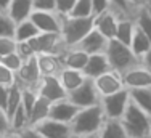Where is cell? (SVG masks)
Segmentation results:
<instances>
[{
	"label": "cell",
	"instance_id": "cell-54",
	"mask_svg": "<svg viewBox=\"0 0 151 138\" xmlns=\"http://www.w3.org/2000/svg\"><path fill=\"white\" fill-rule=\"evenodd\" d=\"M150 2H151V0H150Z\"/></svg>",
	"mask_w": 151,
	"mask_h": 138
},
{
	"label": "cell",
	"instance_id": "cell-17",
	"mask_svg": "<svg viewBox=\"0 0 151 138\" xmlns=\"http://www.w3.org/2000/svg\"><path fill=\"white\" fill-rule=\"evenodd\" d=\"M111 69V64L106 58V53L101 52V53H93V55H88V60L84 66V74L87 79H95L98 77L100 74L109 71Z\"/></svg>",
	"mask_w": 151,
	"mask_h": 138
},
{
	"label": "cell",
	"instance_id": "cell-1",
	"mask_svg": "<svg viewBox=\"0 0 151 138\" xmlns=\"http://www.w3.org/2000/svg\"><path fill=\"white\" fill-rule=\"evenodd\" d=\"M105 121H106L105 112H103L101 106L98 103V104H93V106L79 108L74 119L71 121V129H73L74 133H77L81 137L90 135V133H98Z\"/></svg>",
	"mask_w": 151,
	"mask_h": 138
},
{
	"label": "cell",
	"instance_id": "cell-2",
	"mask_svg": "<svg viewBox=\"0 0 151 138\" xmlns=\"http://www.w3.org/2000/svg\"><path fill=\"white\" fill-rule=\"evenodd\" d=\"M129 138H150L151 117L145 111H142L135 103H129L124 116L121 117Z\"/></svg>",
	"mask_w": 151,
	"mask_h": 138
},
{
	"label": "cell",
	"instance_id": "cell-53",
	"mask_svg": "<svg viewBox=\"0 0 151 138\" xmlns=\"http://www.w3.org/2000/svg\"><path fill=\"white\" fill-rule=\"evenodd\" d=\"M148 2H150V0H148Z\"/></svg>",
	"mask_w": 151,
	"mask_h": 138
},
{
	"label": "cell",
	"instance_id": "cell-25",
	"mask_svg": "<svg viewBox=\"0 0 151 138\" xmlns=\"http://www.w3.org/2000/svg\"><path fill=\"white\" fill-rule=\"evenodd\" d=\"M39 29L35 26L34 23H32L31 18H27V19L24 21H19V23H16V27H15V40L16 42H29L31 39H34L35 35L39 34Z\"/></svg>",
	"mask_w": 151,
	"mask_h": 138
},
{
	"label": "cell",
	"instance_id": "cell-7",
	"mask_svg": "<svg viewBox=\"0 0 151 138\" xmlns=\"http://www.w3.org/2000/svg\"><path fill=\"white\" fill-rule=\"evenodd\" d=\"M68 98L76 104L77 108H87V106H93V104L100 103V93L96 90L95 83L92 79H87L82 85H79L76 90L68 93Z\"/></svg>",
	"mask_w": 151,
	"mask_h": 138
},
{
	"label": "cell",
	"instance_id": "cell-29",
	"mask_svg": "<svg viewBox=\"0 0 151 138\" xmlns=\"http://www.w3.org/2000/svg\"><path fill=\"white\" fill-rule=\"evenodd\" d=\"M10 127H12L13 132L19 133L21 130H24L26 127H29V117H27V112L24 109L23 104L18 106V109L13 112V116L10 117Z\"/></svg>",
	"mask_w": 151,
	"mask_h": 138
},
{
	"label": "cell",
	"instance_id": "cell-23",
	"mask_svg": "<svg viewBox=\"0 0 151 138\" xmlns=\"http://www.w3.org/2000/svg\"><path fill=\"white\" fill-rule=\"evenodd\" d=\"M6 13L15 23L27 19L32 13V0H12Z\"/></svg>",
	"mask_w": 151,
	"mask_h": 138
},
{
	"label": "cell",
	"instance_id": "cell-37",
	"mask_svg": "<svg viewBox=\"0 0 151 138\" xmlns=\"http://www.w3.org/2000/svg\"><path fill=\"white\" fill-rule=\"evenodd\" d=\"M32 12H55V0H32Z\"/></svg>",
	"mask_w": 151,
	"mask_h": 138
},
{
	"label": "cell",
	"instance_id": "cell-39",
	"mask_svg": "<svg viewBox=\"0 0 151 138\" xmlns=\"http://www.w3.org/2000/svg\"><path fill=\"white\" fill-rule=\"evenodd\" d=\"M16 52L19 53V55L23 56L24 60H27V58H31V56H34V55H35L29 42H18V45H16Z\"/></svg>",
	"mask_w": 151,
	"mask_h": 138
},
{
	"label": "cell",
	"instance_id": "cell-4",
	"mask_svg": "<svg viewBox=\"0 0 151 138\" xmlns=\"http://www.w3.org/2000/svg\"><path fill=\"white\" fill-rule=\"evenodd\" d=\"M92 29H93V16L90 18L63 16L60 35L66 47H76Z\"/></svg>",
	"mask_w": 151,
	"mask_h": 138
},
{
	"label": "cell",
	"instance_id": "cell-10",
	"mask_svg": "<svg viewBox=\"0 0 151 138\" xmlns=\"http://www.w3.org/2000/svg\"><path fill=\"white\" fill-rule=\"evenodd\" d=\"M122 79H124V85L127 90L150 88L151 87V72L142 63L122 72Z\"/></svg>",
	"mask_w": 151,
	"mask_h": 138
},
{
	"label": "cell",
	"instance_id": "cell-48",
	"mask_svg": "<svg viewBox=\"0 0 151 138\" xmlns=\"http://www.w3.org/2000/svg\"><path fill=\"white\" fill-rule=\"evenodd\" d=\"M145 6H146V10H148V12H150V14H151V2L145 3Z\"/></svg>",
	"mask_w": 151,
	"mask_h": 138
},
{
	"label": "cell",
	"instance_id": "cell-35",
	"mask_svg": "<svg viewBox=\"0 0 151 138\" xmlns=\"http://www.w3.org/2000/svg\"><path fill=\"white\" fill-rule=\"evenodd\" d=\"M76 5V0H55V12L60 16H69Z\"/></svg>",
	"mask_w": 151,
	"mask_h": 138
},
{
	"label": "cell",
	"instance_id": "cell-19",
	"mask_svg": "<svg viewBox=\"0 0 151 138\" xmlns=\"http://www.w3.org/2000/svg\"><path fill=\"white\" fill-rule=\"evenodd\" d=\"M61 63L64 68H73V69H84L85 63L88 60V55L82 52L77 47H66L61 53Z\"/></svg>",
	"mask_w": 151,
	"mask_h": 138
},
{
	"label": "cell",
	"instance_id": "cell-22",
	"mask_svg": "<svg viewBox=\"0 0 151 138\" xmlns=\"http://www.w3.org/2000/svg\"><path fill=\"white\" fill-rule=\"evenodd\" d=\"M50 106H52V101H48L47 98L39 95L37 100H35V103H34V106H32L31 112H29V127H34V125H37L39 122L45 121L50 116Z\"/></svg>",
	"mask_w": 151,
	"mask_h": 138
},
{
	"label": "cell",
	"instance_id": "cell-30",
	"mask_svg": "<svg viewBox=\"0 0 151 138\" xmlns=\"http://www.w3.org/2000/svg\"><path fill=\"white\" fill-rule=\"evenodd\" d=\"M111 2V8L116 13H119L121 16H130L134 18L135 12L138 10V6L134 5L130 0H109Z\"/></svg>",
	"mask_w": 151,
	"mask_h": 138
},
{
	"label": "cell",
	"instance_id": "cell-46",
	"mask_svg": "<svg viewBox=\"0 0 151 138\" xmlns=\"http://www.w3.org/2000/svg\"><path fill=\"white\" fill-rule=\"evenodd\" d=\"M82 138H100V133H90V135H84Z\"/></svg>",
	"mask_w": 151,
	"mask_h": 138
},
{
	"label": "cell",
	"instance_id": "cell-5",
	"mask_svg": "<svg viewBox=\"0 0 151 138\" xmlns=\"http://www.w3.org/2000/svg\"><path fill=\"white\" fill-rule=\"evenodd\" d=\"M130 103V93L127 88H122L116 93L105 95L100 98V106L106 119H121Z\"/></svg>",
	"mask_w": 151,
	"mask_h": 138
},
{
	"label": "cell",
	"instance_id": "cell-16",
	"mask_svg": "<svg viewBox=\"0 0 151 138\" xmlns=\"http://www.w3.org/2000/svg\"><path fill=\"white\" fill-rule=\"evenodd\" d=\"M108 40L105 35L101 34L100 31H96L95 27L82 39L81 42L77 43V48H81L82 52H85L87 55H93V53H101L106 50V45H108Z\"/></svg>",
	"mask_w": 151,
	"mask_h": 138
},
{
	"label": "cell",
	"instance_id": "cell-13",
	"mask_svg": "<svg viewBox=\"0 0 151 138\" xmlns=\"http://www.w3.org/2000/svg\"><path fill=\"white\" fill-rule=\"evenodd\" d=\"M29 18L32 19V23L37 26V29L40 32L60 34L63 16H60L56 12H32Z\"/></svg>",
	"mask_w": 151,
	"mask_h": 138
},
{
	"label": "cell",
	"instance_id": "cell-21",
	"mask_svg": "<svg viewBox=\"0 0 151 138\" xmlns=\"http://www.w3.org/2000/svg\"><path fill=\"white\" fill-rule=\"evenodd\" d=\"M137 24L134 21V18L130 16H121L119 21H117V27H116V34H114V39H117L119 42L125 43V45H130L132 37L135 34Z\"/></svg>",
	"mask_w": 151,
	"mask_h": 138
},
{
	"label": "cell",
	"instance_id": "cell-11",
	"mask_svg": "<svg viewBox=\"0 0 151 138\" xmlns=\"http://www.w3.org/2000/svg\"><path fill=\"white\" fill-rule=\"evenodd\" d=\"M32 129L44 138H68L73 133L71 124L60 122V121H55V119H50V117H47L45 121L39 122Z\"/></svg>",
	"mask_w": 151,
	"mask_h": 138
},
{
	"label": "cell",
	"instance_id": "cell-18",
	"mask_svg": "<svg viewBox=\"0 0 151 138\" xmlns=\"http://www.w3.org/2000/svg\"><path fill=\"white\" fill-rule=\"evenodd\" d=\"M58 79L61 82V85L64 87V90H66L68 93L76 90L79 85H82L85 80H87V77H85L84 71H81V69H73V68H61V71L58 72Z\"/></svg>",
	"mask_w": 151,
	"mask_h": 138
},
{
	"label": "cell",
	"instance_id": "cell-45",
	"mask_svg": "<svg viewBox=\"0 0 151 138\" xmlns=\"http://www.w3.org/2000/svg\"><path fill=\"white\" fill-rule=\"evenodd\" d=\"M12 0H0V12H8V6Z\"/></svg>",
	"mask_w": 151,
	"mask_h": 138
},
{
	"label": "cell",
	"instance_id": "cell-44",
	"mask_svg": "<svg viewBox=\"0 0 151 138\" xmlns=\"http://www.w3.org/2000/svg\"><path fill=\"white\" fill-rule=\"evenodd\" d=\"M0 138H21V137H19V133H18V132L10 130V132H6V133H2V135H0Z\"/></svg>",
	"mask_w": 151,
	"mask_h": 138
},
{
	"label": "cell",
	"instance_id": "cell-31",
	"mask_svg": "<svg viewBox=\"0 0 151 138\" xmlns=\"http://www.w3.org/2000/svg\"><path fill=\"white\" fill-rule=\"evenodd\" d=\"M69 16L74 18H90L93 16V8L90 0H76V5L73 12L69 13Z\"/></svg>",
	"mask_w": 151,
	"mask_h": 138
},
{
	"label": "cell",
	"instance_id": "cell-8",
	"mask_svg": "<svg viewBox=\"0 0 151 138\" xmlns=\"http://www.w3.org/2000/svg\"><path fill=\"white\" fill-rule=\"evenodd\" d=\"M42 79V72L37 64V55L24 60L23 66L16 72V80L21 87H27V88H37Z\"/></svg>",
	"mask_w": 151,
	"mask_h": 138
},
{
	"label": "cell",
	"instance_id": "cell-43",
	"mask_svg": "<svg viewBox=\"0 0 151 138\" xmlns=\"http://www.w3.org/2000/svg\"><path fill=\"white\" fill-rule=\"evenodd\" d=\"M140 61H142L143 66H145V68L151 72V48L148 50V53H145V55H143V58H142Z\"/></svg>",
	"mask_w": 151,
	"mask_h": 138
},
{
	"label": "cell",
	"instance_id": "cell-28",
	"mask_svg": "<svg viewBox=\"0 0 151 138\" xmlns=\"http://www.w3.org/2000/svg\"><path fill=\"white\" fill-rule=\"evenodd\" d=\"M134 21H135L137 27L151 40V14H150L148 10H146L145 5L138 6V10H137L135 14H134Z\"/></svg>",
	"mask_w": 151,
	"mask_h": 138
},
{
	"label": "cell",
	"instance_id": "cell-24",
	"mask_svg": "<svg viewBox=\"0 0 151 138\" xmlns=\"http://www.w3.org/2000/svg\"><path fill=\"white\" fill-rule=\"evenodd\" d=\"M98 133L100 138H129L121 119H106Z\"/></svg>",
	"mask_w": 151,
	"mask_h": 138
},
{
	"label": "cell",
	"instance_id": "cell-3",
	"mask_svg": "<svg viewBox=\"0 0 151 138\" xmlns=\"http://www.w3.org/2000/svg\"><path fill=\"white\" fill-rule=\"evenodd\" d=\"M106 58L111 64V69L117 72H125L127 69L137 66L140 61V58L132 52V48L125 43L119 42L117 39H109L108 40V45H106Z\"/></svg>",
	"mask_w": 151,
	"mask_h": 138
},
{
	"label": "cell",
	"instance_id": "cell-14",
	"mask_svg": "<svg viewBox=\"0 0 151 138\" xmlns=\"http://www.w3.org/2000/svg\"><path fill=\"white\" fill-rule=\"evenodd\" d=\"M119 18H121V14L116 13L114 10H108V12L95 14L93 16V27L101 32L106 39H114Z\"/></svg>",
	"mask_w": 151,
	"mask_h": 138
},
{
	"label": "cell",
	"instance_id": "cell-49",
	"mask_svg": "<svg viewBox=\"0 0 151 138\" xmlns=\"http://www.w3.org/2000/svg\"><path fill=\"white\" fill-rule=\"evenodd\" d=\"M130 2H132V3H134V5H137V6H140V5H142V3H140V2H138V0H130Z\"/></svg>",
	"mask_w": 151,
	"mask_h": 138
},
{
	"label": "cell",
	"instance_id": "cell-38",
	"mask_svg": "<svg viewBox=\"0 0 151 138\" xmlns=\"http://www.w3.org/2000/svg\"><path fill=\"white\" fill-rule=\"evenodd\" d=\"M90 2H92V8H93V16L103 12H108V10H113L109 0H90Z\"/></svg>",
	"mask_w": 151,
	"mask_h": 138
},
{
	"label": "cell",
	"instance_id": "cell-50",
	"mask_svg": "<svg viewBox=\"0 0 151 138\" xmlns=\"http://www.w3.org/2000/svg\"><path fill=\"white\" fill-rule=\"evenodd\" d=\"M140 3H142V5H145V3H148V0H138Z\"/></svg>",
	"mask_w": 151,
	"mask_h": 138
},
{
	"label": "cell",
	"instance_id": "cell-12",
	"mask_svg": "<svg viewBox=\"0 0 151 138\" xmlns=\"http://www.w3.org/2000/svg\"><path fill=\"white\" fill-rule=\"evenodd\" d=\"M37 92L40 96L47 98L48 101H58L68 96V92L61 85L58 75H42L40 83L37 87Z\"/></svg>",
	"mask_w": 151,
	"mask_h": 138
},
{
	"label": "cell",
	"instance_id": "cell-52",
	"mask_svg": "<svg viewBox=\"0 0 151 138\" xmlns=\"http://www.w3.org/2000/svg\"><path fill=\"white\" fill-rule=\"evenodd\" d=\"M0 61H2V56H0Z\"/></svg>",
	"mask_w": 151,
	"mask_h": 138
},
{
	"label": "cell",
	"instance_id": "cell-32",
	"mask_svg": "<svg viewBox=\"0 0 151 138\" xmlns=\"http://www.w3.org/2000/svg\"><path fill=\"white\" fill-rule=\"evenodd\" d=\"M16 23L6 12H0V37H13Z\"/></svg>",
	"mask_w": 151,
	"mask_h": 138
},
{
	"label": "cell",
	"instance_id": "cell-42",
	"mask_svg": "<svg viewBox=\"0 0 151 138\" xmlns=\"http://www.w3.org/2000/svg\"><path fill=\"white\" fill-rule=\"evenodd\" d=\"M19 137H21V138H44L42 135H39V133L35 132L32 127H26L24 130H21V132H19Z\"/></svg>",
	"mask_w": 151,
	"mask_h": 138
},
{
	"label": "cell",
	"instance_id": "cell-26",
	"mask_svg": "<svg viewBox=\"0 0 151 138\" xmlns=\"http://www.w3.org/2000/svg\"><path fill=\"white\" fill-rule=\"evenodd\" d=\"M129 93H130V101L132 103H135L140 109L145 111L151 117V87L150 88L129 90Z\"/></svg>",
	"mask_w": 151,
	"mask_h": 138
},
{
	"label": "cell",
	"instance_id": "cell-9",
	"mask_svg": "<svg viewBox=\"0 0 151 138\" xmlns=\"http://www.w3.org/2000/svg\"><path fill=\"white\" fill-rule=\"evenodd\" d=\"M92 80L95 83L100 96L111 95V93H116V92H119V90L125 88L122 74L117 71H114V69H109V71L103 72V74H100L98 77L92 79Z\"/></svg>",
	"mask_w": 151,
	"mask_h": 138
},
{
	"label": "cell",
	"instance_id": "cell-6",
	"mask_svg": "<svg viewBox=\"0 0 151 138\" xmlns=\"http://www.w3.org/2000/svg\"><path fill=\"white\" fill-rule=\"evenodd\" d=\"M32 50L35 55L40 53H55V55H61L63 50L66 48L63 39L60 34H53V32H39L34 39L29 40Z\"/></svg>",
	"mask_w": 151,
	"mask_h": 138
},
{
	"label": "cell",
	"instance_id": "cell-20",
	"mask_svg": "<svg viewBox=\"0 0 151 138\" xmlns=\"http://www.w3.org/2000/svg\"><path fill=\"white\" fill-rule=\"evenodd\" d=\"M37 64L42 75H58V72L63 68L61 56L55 53H40L37 55Z\"/></svg>",
	"mask_w": 151,
	"mask_h": 138
},
{
	"label": "cell",
	"instance_id": "cell-34",
	"mask_svg": "<svg viewBox=\"0 0 151 138\" xmlns=\"http://www.w3.org/2000/svg\"><path fill=\"white\" fill-rule=\"evenodd\" d=\"M16 80V72H13L12 69H8L5 64L0 63V85H5V87H12L15 85Z\"/></svg>",
	"mask_w": 151,
	"mask_h": 138
},
{
	"label": "cell",
	"instance_id": "cell-51",
	"mask_svg": "<svg viewBox=\"0 0 151 138\" xmlns=\"http://www.w3.org/2000/svg\"><path fill=\"white\" fill-rule=\"evenodd\" d=\"M150 138H151V130H150Z\"/></svg>",
	"mask_w": 151,
	"mask_h": 138
},
{
	"label": "cell",
	"instance_id": "cell-27",
	"mask_svg": "<svg viewBox=\"0 0 151 138\" xmlns=\"http://www.w3.org/2000/svg\"><path fill=\"white\" fill-rule=\"evenodd\" d=\"M129 47H130L132 52H134L135 55L142 60L143 55H145V53H148V50L151 48V40L146 37L145 34H143L142 31H140L138 27H137L134 37H132V42H130V45H129Z\"/></svg>",
	"mask_w": 151,
	"mask_h": 138
},
{
	"label": "cell",
	"instance_id": "cell-15",
	"mask_svg": "<svg viewBox=\"0 0 151 138\" xmlns=\"http://www.w3.org/2000/svg\"><path fill=\"white\" fill-rule=\"evenodd\" d=\"M79 111V108L76 106L69 98H63V100L53 101L52 106H50V119H55V121L60 122H66V124H71V121L74 119L76 112Z\"/></svg>",
	"mask_w": 151,
	"mask_h": 138
},
{
	"label": "cell",
	"instance_id": "cell-47",
	"mask_svg": "<svg viewBox=\"0 0 151 138\" xmlns=\"http://www.w3.org/2000/svg\"><path fill=\"white\" fill-rule=\"evenodd\" d=\"M68 138H82V137H81V135H77V133H74V132H73V133H71V135L68 137Z\"/></svg>",
	"mask_w": 151,
	"mask_h": 138
},
{
	"label": "cell",
	"instance_id": "cell-41",
	"mask_svg": "<svg viewBox=\"0 0 151 138\" xmlns=\"http://www.w3.org/2000/svg\"><path fill=\"white\" fill-rule=\"evenodd\" d=\"M8 96H10V87L0 85V108H2V109H5V108H6Z\"/></svg>",
	"mask_w": 151,
	"mask_h": 138
},
{
	"label": "cell",
	"instance_id": "cell-36",
	"mask_svg": "<svg viewBox=\"0 0 151 138\" xmlns=\"http://www.w3.org/2000/svg\"><path fill=\"white\" fill-rule=\"evenodd\" d=\"M16 45L18 42L15 40V37H0V56L16 52Z\"/></svg>",
	"mask_w": 151,
	"mask_h": 138
},
{
	"label": "cell",
	"instance_id": "cell-40",
	"mask_svg": "<svg viewBox=\"0 0 151 138\" xmlns=\"http://www.w3.org/2000/svg\"><path fill=\"white\" fill-rule=\"evenodd\" d=\"M10 130H12V127H10V117L6 116L5 109L0 108V135L10 132Z\"/></svg>",
	"mask_w": 151,
	"mask_h": 138
},
{
	"label": "cell",
	"instance_id": "cell-33",
	"mask_svg": "<svg viewBox=\"0 0 151 138\" xmlns=\"http://www.w3.org/2000/svg\"><path fill=\"white\" fill-rule=\"evenodd\" d=\"M0 63L5 64V66L8 69H12L13 72H18L19 68L23 66V63H24V58L18 52H13V53H8V55L2 56V61H0Z\"/></svg>",
	"mask_w": 151,
	"mask_h": 138
}]
</instances>
